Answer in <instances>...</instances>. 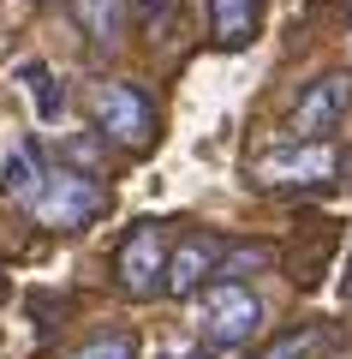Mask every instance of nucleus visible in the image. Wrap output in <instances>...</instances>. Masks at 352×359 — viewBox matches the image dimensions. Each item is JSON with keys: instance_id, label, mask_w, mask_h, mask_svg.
<instances>
[{"instance_id": "nucleus-1", "label": "nucleus", "mask_w": 352, "mask_h": 359, "mask_svg": "<svg viewBox=\"0 0 352 359\" xmlns=\"http://www.w3.org/2000/svg\"><path fill=\"white\" fill-rule=\"evenodd\" d=\"M340 168H346V156L335 150V144H275V150H263L251 162V180L263 186V192H316V186H335Z\"/></svg>"}, {"instance_id": "nucleus-2", "label": "nucleus", "mask_w": 352, "mask_h": 359, "mask_svg": "<svg viewBox=\"0 0 352 359\" xmlns=\"http://www.w3.org/2000/svg\"><path fill=\"white\" fill-rule=\"evenodd\" d=\"M101 210H108V192H101L96 174H84V168H54V174H42L36 198H30V216L42 228H54V233L90 228Z\"/></svg>"}, {"instance_id": "nucleus-3", "label": "nucleus", "mask_w": 352, "mask_h": 359, "mask_svg": "<svg viewBox=\"0 0 352 359\" xmlns=\"http://www.w3.org/2000/svg\"><path fill=\"white\" fill-rule=\"evenodd\" d=\"M263 330V299L245 282H209L197 299V335L209 347H245Z\"/></svg>"}, {"instance_id": "nucleus-4", "label": "nucleus", "mask_w": 352, "mask_h": 359, "mask_svg": "<svg viewBox=\"0 0 352 359\" xmlns=\"http://www.w3.org/2000/svg\"><path fill=\"white\" fill-rule=\"evenodd\" d=\"M90 114H96L101 138L126 144V150H143V144L155 138V102H150V90L132 84V78H108V84H96Z\"/></svg>"}, {"instance_id": "nucleus-5", "label": "nucleus", "mask_w": 352, "mask_h": 359, "mask_svg": "<svg viewBox=\"0 0 352 359\" xmlns=\"http://www.w3.org/2000/svg\"><path fill=\"white\" fill-rule=\"evenodd\" d=\"M167 257H174V245H167L162 222H132L120 252H113V276L132 299H150L167 287Z\"/></svg>"}, {"instance_id": "nucleus-6", "label": "nucleus", "mask_w": 352, "mask_h": 359, "mask_svg": "<svg viewBox=\"0 0 352 359\" xmlns=\"http://www.w3.org/2000/svg\"><path fill=\"white\" fill-rule=\"evenodd\" d=\"M346 108H352V72H323V78H311V84L299 90L293 114H287V138H299V144H328V132L346 120Z\"/></svg>"}, {"instance_id": "nucleus-7", "label": "nucleus", "mask_w": 352, "mask_h": 359, "mask_svg": "<svg viewBox=\"0 0 352 359\" xmlns=\"http://www.w3.org/2000/svg\"><path fill=\"white\" fill-rule=\"evenodd\" d=\"M221 264H227V245L215 240V233H185V240L174 245V257H167V287L162 294H174V299H185V294H203V276H221Z\"/></svg>"}, {"instance_id": "nucleus-8", "label": "nucleus", "mask_w": 352, "mask_h": 359, "mask_svg": "<svg viewBox=\"0 0 352 359\" xmlns=\"http://www.w3.org/2000/svg\"><path fill=\"white\" fill-rule=\"evenodd\" d=\"M263 25V0H209V36L215 48H251Z\"/></svg>"}, {"instance_id": "nucleus-9", "label": "nucleus", "mask_w": 352, "mask_h": 359, "mask_svg": "<svg viewBox=\"0 0 352 359\" xmlns=\"http://www.w3.org/2000/svg\"><path fill=\"white\" fill-rule=\"evenodd\" d=\"M72 18L96 48H113L126 36V0H72Z\"/></svg>"}, {"instance_id": "nucleus-10", "label": "nucleus", "mask_w": 352, "mask_h": 359, "mask_svg": "<svg viewBox=\"0 0 352 359\" xmlns=\"http://www.w3.org/2000/svg\"><path fill=\"white\" fill-rule=\"evenodd\" d=\"M18 78H24L30 102H36V120H42V126H54V120L66 114V90H60V78H54L42 60H24V66H18Z\"/></svg>"}, {"instance_id": "nucleus-11", "label": "nucleus", "mask_w": 352, "mask_h": 359, "mask_svg": "<svg viewBox=\"0 0 352 359\" xmlns=\"http://www.w3.org/2000/svg\"><path fill=\"white\" fill-rule=\"evenodd\" d=\"M36 186H42V174H36V150L30 144H18V150H6L0 156V192L6 198H36Z\"/></svg>"}, {"instance_id": "nucleus-12", "label": "nucleus", "mask_w": 352, "mask_h": 359, "mask_svg": "<svg viewBox=\"0 0 352 359\" xmlns=\"http://www.w3.org/2000/svg\"><path fill=\"white\" fill-rule=\"evenodd\" d=\"M72 359H138V341H132L126 330H113V335H96V341H84Z\"/></svg>"}, {"instance_id": "nucleus-13", "label": "nucleus", "mask_w": 352, "mask_h": 359, "mask_svg": "<svg viewBox=\"0 0 352 359\" xmlns=\"http://www.w3.org/2000/svg\"><path fill=\"white\" fill-rule=\"evenodd\" d=\"M316 353V330L304 323V330H287V335H275V341L263 347V359H311Z\"/></svg>"}, {"instance_id": "nucleus-14", "label": "nucleus", "mask_w": 352, "mask_h": 359, "mask_svg": "<svg viewBox=\"0 0 352 359\" xmlns=\"http://www.w3.org/2000/svg\"><path fill=\"white\" fill-rule=\"evenodd\" d=\"M138 6H143V13H162V6H167V0H138Z\"/></svg>"}, {"instance_id": "nucleus-15", "label": "nucleus", "mask_w": 352, "mask_h": 359, "mask_svg": "<svg viewBox=\"0 0 352 359\" xmlns=\"http://www.w3.org/2000/svg\"><path fill=\"white\" fill-rule=\"evenodd\" d=\"M340 174H346V180H352V150H346V168H340Z\"/></svg>"}, {"instance_id": "nucleus-16", "label": "nucleus", "mask_w": 352, "mask_h": 359, "mask_svg": "<svg viewBox=\"0 0 352 359\" xmlns=\"http://www.w3.org/2000/svg\"><path fill=\"white\" fill-rule=\"evenodd\" d=\"M346 294H352V264H346Z\"/></svg>"}, {"instance_id": "nucleus-17", "label": "nucleus", "mask_w": 352, "mask_h": 359, "mask_svg": "<svg viewBox=\"0 0 352 359\" xmlns=\"http://www.w3.org/2000/svg\"><path fill=\"white\" fill-rule=\"evenodd\" d=\"M346 25H352V18H346Z\"/></svg>"}]
</instances>
